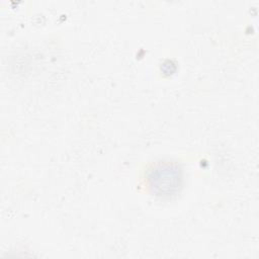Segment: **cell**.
Returning a JSON list of instances; mask_svg holds the SVG:
<instances>
[{
  "mask_svg": "<svg viewBox=\"0 0 259 259\" xmlns=\"http://www.w3.org/2000/svg\"><path fill=\"white\" fill-rule=\"evenodd\" d=\"M181 171L174 164H158L151 170L149 176L150 186L153 191L160 195L172 194L181 185Z\"/></svg>",
  "mask_w": 259,
  "mask_h": 259,
  "instance_id": "obj_1",
  "label": "cell"
}]
</instances>
